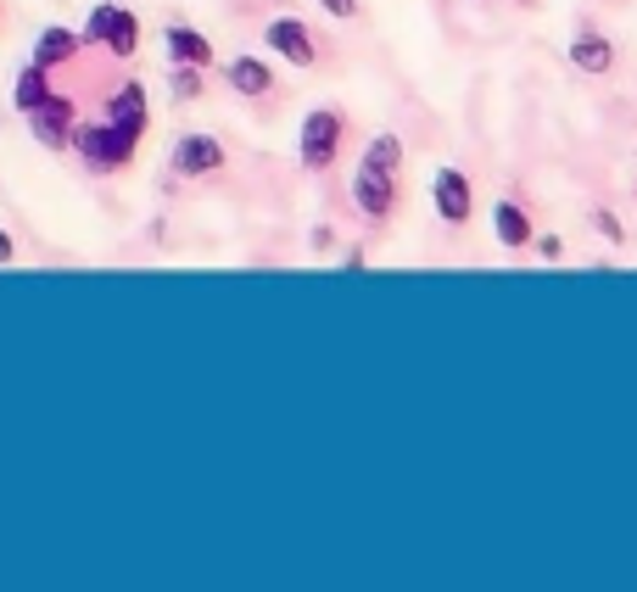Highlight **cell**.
Segmentation results:
<instances>
[{"label": "cell", "mask_w": 637, "mask_h": 592, "mask_svg": "<svg viewBox=\"0 0 637 592\" xmlns=\"http://www.w3.org/2000/svg\"><path fill=\"white\" fill-rule=\"evenodd\" d=\"M107 51H113V57H123V62L140 51V17H134V12H123V7H118V17H113V28H107Z\"/></svg>", "instance_id": "cell-15"}, {"label": "cell", "mask_w": 637, "mask_h": 592, "mask_svg": "<svg viewBox=\"0 0 637 592\" xmlns=\"http://www.w3.org/2000/svg\"><path fill=\"white\" fill-rule=\"evenodd\" d=\"M28 129H34V140L45 145V152H68V145H73V107H68V95L39 102L28 113Z\"/></svg>", "instance_id": "cell-7"}, {"label": "cell", "mask_w": 637, "mask_h": 592, "mask_svg": "<svg viewBox=\"0 0 637 592\" xmlns=\"http://www.w3.org/2000/svg\"><path fill=\"white\" fill-rule=\"evenodd\" d=\"M398 168H403V140L375 134L353 168V202L364 218H391V208H398Z\"/></svg>", "instance_id": "cell-1"}, {"label": "cell", "mask_w": 637, "mask_h": 592, "mask_svg": "<svg viewBox=\"0 0 637 592\" xmlns=\"http://www.w3.org/2000/svg\"><path fill=\"white\" fill-rule=\"evenodd\" d=\"M224 84H229L235 95H247V102H258V95L274 90V73H269L258 57H235V62H224Z\"/></svg>", "instance_id": "cell-11"}, {"label": "cell", "mask_w": 637, "mask_h": 592, "mask_svg": "<svg viewBox=\"0 0 637 592\" xmlns=\"http://www.w3.org/2000/svg\"><path fill=\"white\" fill-rule=\"evenodd\" d=\"M341 134H347V123H341V113H335V107H314V113L303 118L297 157H303V168H308V174H325V168L335 163Z\"/></svg>", "instance_id": "cell-3"}, {"label": "cell", "mask_w": 637, "mask_h": 592, "mask_svg": "<svg viewBox=\"0 0 637 592\" xmlns=\"http://www.w3.org/2000/svg\"><path fill=\"white\" fill-rule=\"evenodd\" d=\"M12 102H17L23 113H34L39 102H51V68H39V62H28V68L17 73V90H12Z\"/></svg>", "instance_id": "cell-14"}, {"label": "cell", "mask_w": 637, "mask_h": 592, "mask_svg": "<svg viewBox=\"0 0 637 592\" xmlns=\"http://www.w3.org/2000/svg\"><path fill=\"white\" fill-rule=\"evenodd\" d=\"M79 51H84V34H73V28H39V39H34V62L39 68H62Z\"/></svg>", "instance_id": "cell-12"}, {"label": "cell", "mask_w": 637, "mask_h": 592, "mask_svg": "<svg viewBox=\"0 0 637 592\" xmlns=\"http://www.w3.org/2000/svg\"><path fill=\"white\" fill-rule=\"evenodd\" d=\"M163 45H168V62H174V68H208V62H213V45H208V34H202V28L168 23Z\"/></svg>", "instance_id": "cell-9"}, {"label": "cell", "mask_w": 637, "mask_h": 592, "mask_svg": "<svg viewBox=\"0 0 637 592\" xmlns=\"http://www.w3.org/2000/svg\"><path fill=\"white\" fill-rule=\"evenodd\" d=\"M263 39L274 45V57L291 62V68H314V62H319V45H314L308 23H297V17H274V23L263 28Z\"/></svg>", "instance_id": "cell-5"}, {"label": "cell", "mask_w": 637, "mask_h": 592, "mask_svg": "<svg viewBox=\"0 0 637 592\" xmlns=\"http://www.w3.org/2000/svg\"><path fill=\"white\" fill-rule=\"evenodd\" d=\"M134 134H123L113 118H102V123H73V152L84 157V168H95V174H107V168H123L129 157H134Z\"/></svg>", "instance_id": "cell-2"}, {"label": "cell", "mask_w": 637, "mask_h": 592, "mask_svg": "<svg viewBox=\"0 0 637 592\" xmlns=\"http://www.w3.org/2000/svg\"><path fill=\"white\" fill-rule=\"evenodd\" d=\"M174 95L179 102H196L202 95V68H174Z\"/></svg>", "instance_id": "cell-17"}, {"label": "cell", "mask_w": 637, "mask_h": 592, "mask_svg": "<svg viewBox=\"0 0 637 592\" xmlns=\"http://www.w3.org/2000/svg\"><path fill=\"white\" fill-rule=\"evenodd\" d=\"M319 12H330V17H341V23H353V17H358V0H319Z\"/></svg>", "instance_id": "cell-19"}, {"label": "cell", "mask_w": 637, "mask_h": 592, "mask_svg": "<svg viewBox=\"0 0 637 592\" xmlns=\"http://www.w3.org/2000/svg\"><path fill=\"white\" fill-rule=\"evenodd\" d=\"M593 229H599V235H604L610 246H621V240H626V229H621V218H615V213H604V208L593 213Z\"/></svg>", "instance_id": "cell-18"}, {"label": "cell", "mask_w": 637, "mask_h": 592, "mask_svg": "<svg viewBox=\"0 0 637 592\" xmlns=\"http://www.w3.org/2000/svg\"><path fill=\"white\" fill-rule=\"evenodd\" d=\"M570 68L587 73V79H604V73L615 68V45H610L604 34H593V28H581V34L570 39Z\"/></svg>", "instance_id": "cell-8"}, {"label": "cell", "mask_w": 637, "mask_h": 592, "mask_svg": "<svg viewBox=\"0 0 637 592\" xmlns=\"http://www.w3.org/2000/svg\"><path fill=\"white\" fill-rule=\"evenodd\" d=\"M107 118L123 129V134H145V123H152V107H145V90L140 84H118L113 90V102H107Z\"/></svg>", "instance_id": "cell-10"}, {"label": "cell", "mask_w": 637, "mask_h": 592, "mask_svg": "<svg viewBox=\"0 0 637 592\" xmlns=\"http://www.w3.org/2000/svg\"><path fill=\"white\" fill-rule=\"evenodd\" d=\"M168 163H174V174H179V179H202V174H219L229 157H224V145H219L213 134H179Z\"/></svg>", "instance_id": "cell-4"}, {"label": "cell", "mask_w": 637, "mask_h": 592, "mask_svg": "<svg viewBox=\"0 0 637 592\" xmlns=\"http://www.w3.org/2000/svg\"><path fill=\"white\" fill-rule=\"evenodd\" d=\"M493 235H498V246H509V252H520V246L536 240V235H531V218H526L520 202H493Z\"/></svg>", "instance_id": "cell-13"}, {"label": "cell", "mask_w": 637, "mask_h": 592, "mask_svg": "<svg viewBox=\"0 0 637 592\" xmlns=\"http://www.w3.org/2000/svg\"><path fill=\"white\" fill-rule=\"evenodd\" d=\"M113 17H118V7H113V0H102V7L90 12V23H84V45H107V28H113Z\"/></svg>", "instance_id": "cell-16"}, {"label": "cell", "mask_w": 637, "mask_h": 592, "mask_svg": "<svg viewBox=\"0 0 637 592\" xmlns=\"http://www.w3.org/2000/svg\"><path fill=\"white\" fill-rule=\"evenodd\" d=\"M430 202H436V218H443V224H470V213H475L470 179H464L459 168H436V179H430Z\"/></svg>", "instance_id": "cell-6"}, {"label": "cell", "mask_w": 637, "mask_h": 592, "mask_svg": "<svg viewBox=\"0 0 637 592\" xmlns=\"http://www.w3.org/2000/svg\"><path fill=\"white\" fill-rule=\"evenodd\" d=\"M12 258H17V240H12L7 229H0V263H12Z\"/></svg>", "instance_id": "cell-20"}]
</instances>
